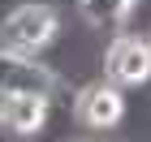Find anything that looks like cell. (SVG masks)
<instances>
[{
	"instance_id": "obj_1",
	"label": "cell",
	"mask_w": 151,
	"mask_h": 142,
	"mask_svg": "<svg viewBox=\"0 0 151 142\" xmlns=\"http://www.w3.org/2000/svg\"><path fill=\"white\" fill-rule=\"evenodd\" d=\"M56 39H60V17H56V9H47L43 0H22V4H13L0 17V47L4 52L39 56Z\"/></svg>"
},
{
	"instance_id": "obj_2",
	"label": "cell",
	"mask_w": 151,
	"mask_h": 142,
	"mask_svg": "<svg viewBox=\"0 0 151 142\" xmlns=\"http://www.w3.org/2000/svg\"><path fill=\"white\" fill-rule=\"evenodd\" d=\"M104 82H112L116 91H134V86L151 82V39L142 30H121L99 56Z\"/></svg>"
},
{
	"instance_id": "obj_3",
	"label": "cell",
	"mask_w": 151,
	"mask_h": 142,
	"mask_svg": "<svg viewBox=\"0 0 151 142\" xmlns=\"http://www.w3.org/2000/svg\"><path fill=\"white\" fill-rule=\"evenodd\" d=\"M0 91L4 95H43V99H52L60 91V78L47 60L0 47Z\"/></svg>"
},
{
	"instance_id": "obj_4",
	"label": "cell",
	"mask_w": 151,
	"mask_h": 142,
	"mask_svg": "<svg viewBox=\"0 0 151 142\" xmlns=\"http://www.w3.org/2000/svg\"><path fill=\"white\" fill-rule=\"evenodd\" d=\"M125 91H116L112 82H82L73 91V121L86 129H116L125 121Z\"/></svg>"
},
{
	"instance_id": "obj_5",
	"label": "cell",
	"mask_w": 151,
	"mask_h": 142,
	"mask_svg": "<svg viewBox=\"0 0 151 142\" xmlns=\"http://www.w3.org/2000/svg\"><path fill=\"white\" fill-rule=\"evenodd\" d=\"M47 112H52V99H43V95H4L0 129H9L13 138H30L47 125Z\"/></svg>"
},
{
	"instance_id": "obj_6",
	"label": "cell",
	"mask_w": 151,
	"mask_h": 142,
	"mask_svg": "<svg viewBox=\"0 0 151 142\" xmlns=\"http://www.w3.org/2000/svg\"><path fill=\"white\" fill-rule=\"evenodd\" d=\"M134 4H138V0H78L82 22H86V26H95V30L121 26L129 13H134Z\"/></svg>"
},
{
	"instance_id": "obj_7",
	"label": "cell",
	"mask_w": 151,
	"mask_h": 142,
	"mask_svg": "<svg viewBox=\"0 0 151 142\" xmlns=\"http://www.w3.org/2000/svg\"><path fill=\"white\" fill-rule=\"evenodd\" d=\"M147 39H151V30H147Z\"/></svg>"
}]
</instances>
